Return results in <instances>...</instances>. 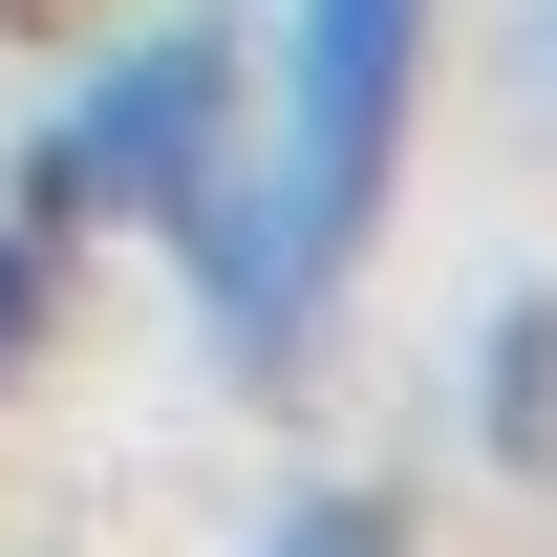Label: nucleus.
<instances>
[{
  "label": "nucleus",
  "instance_id": "obj_3",
  "mask_svg": "<svg viewBox=\"0 0 557 557\" xmlns=\"http://www.w3.org/2000/svg\"><path fill=\"white\" fill-rule=\"evenodd\" d=\"M472 450L493 472H557V278H515L472 322Z\"/></svg>",
  "mask_w": 557,
  "mask_h": 557
},
{
  "label": "nucleus",
  "instance_id": "obj_1",
  "mask_svg": "<svg viewBox=\"0 0 557 557\" xmlns=\"http://www.w3.org/2000/svg\"><path fill=\"white\" fill-rule=\"evenodd\" d=\"M429 22H450V0H278L258 129H236V172L172 214V278H194V344H214V364H258V386H278V364L344 322L364 214H386L408 108H429Z\"/></svg>",
  "mask_w": 557,
  "mask_h": 557
},
{
  "label": "nucleus",
  "instance_id": "obj_4",
  "mask_svg": "<svg viewBox=\"0 0 557 557\" xmlns=\"http://www.w3.org/2000/svg\"><path fill=\"white\" fill-rule=\"evenodd\" d=\"M44 300H65V236L0 214V386H22V344H44Z\"/></svg>",
  "mask_w": 557,
  "mask_h": 557
},
{
  "label": "nucleus",
  "instance_id": "obj_5",
  "mask_svg": "<svg viewBox=\"0 0 557 557\" xmlns=\"http://www.w3.org/2000/svg\"><path fill=\"white\" fill-rule=\"evenodd\" d=\"M278 536H322V557H344V536H408V493H386V472H322V493H278Z\"/></svg>",
  "mask_w": 557,
  "mask_h": 557
},
{
  "label": "nucleus",
  "instance_id": "obj_2",
  "mask_svg": "<svg viewBox=\"0 0 557 557\" xmlns=\"http://www.w3.org/2000/svg\"><path fill=\"white\" fill-rule=\"evenodd\" d=\"M236 129H258V44L236 22H129L108 65H65L44 108H22V150H0V214H44V236H172V214L236 172Z\"/></svg>",
  "mask_w": 557,
  "mask_h": 557
}]
</instances>
